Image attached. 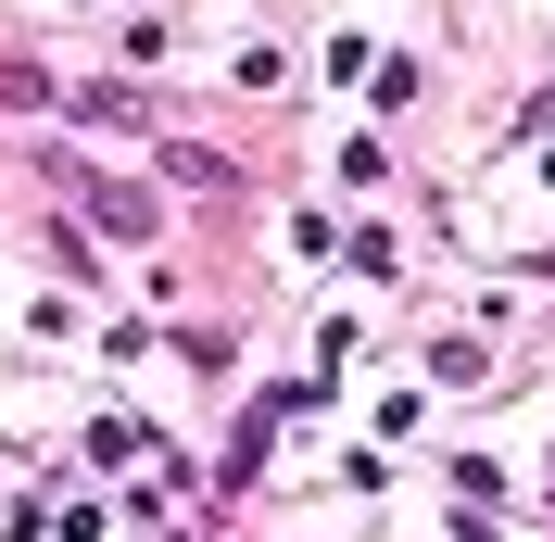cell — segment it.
I'll list each match as a JSON object with an SVG mask.
<instances>
[{
    "mask_svg": "<svg viewBox=\"0 0 555 542\" xmlns=\"http://www.w3.org/2000/svg\"><path fill=\"white\" fill-rule=\"evenodd\" d=\"M76 177V165H64ZM76 215H89V228H114V240H152L165 228V203H152V190H127V177H76Z\"/></svg>",
    "mask_w": 555,
    "mask_h": 542,
    "instance_id": "1",
    "label": "cell"
}]
</instances>
